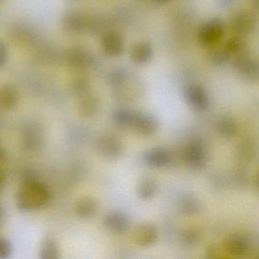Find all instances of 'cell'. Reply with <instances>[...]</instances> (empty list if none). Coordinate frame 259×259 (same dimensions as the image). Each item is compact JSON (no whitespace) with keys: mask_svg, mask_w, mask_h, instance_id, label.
Listing matches in <instances>:
<instances>
[{"mask_svg":"<svg viewBox=\"0 0 259 259\" xmlns=\"http://www.w3.org/2000/svg\"><path fill=\"white\" fill-rule=\"evenodd\" d=\"M51 195L45 185L36 180H28L21 186L16 194L18 207L24 211H34L49 202Z\"/></svg>","mask_w":259,"mask_h":259,"instance_id":"cell-1","label":"cell"},{"mask_svg":"<svg viewBox=\"0 0 259 259\" xmlns=\"http://www.w3.org/2000/svg\"><path fill=\"white\" fill-rule=\"evenodd\" d=\"M159 124L154 116L141 112H133L130 128L139 136L151 137L158 130Z\"/></svg>","mask_w":259,"mask_h":259,"instance_id":"cell-2","label":"cell"},{"mask_svg":"<svg viewBox=\"0 0 259 259\" xmlns=\"http://www.w3.org/2000/svg\"><path fill=\"white\" fill-rule=\"evenodd\" d=\"M183 158L191 169L202 168L206 160L205 148L202 141L198 139H192L184 150Z\"/></svg>","mask_w":259,"mask_h":259,"instance_id":"cell-3","label":"cell"},{"mask_svg":"<svg viewBox=\"0 0 259 259\" xmlns=\"http://www.w3.org/2000/svg\"><path fill=\"white\" fill-rule=\"evenodd\" d=\"M98 152L103 157L108 159H116L123 153V144L116 136L106 135L100 138L97 144Z\"/></svg>","mask_w":259,"mask_h":259,"instance_id":"cell-4","label":"cell"},{"mask_svg":"<svg viewBox=\"0 0 259 259\" xmlns=\"http://www.w3.org/2000/svg\"><path fill=\"white\" fill-rule=\"evenodd\" d=\"M133 237L135 242L139 246H151L157 242L158 232L153 224L145 223L136 227Z\"/></svg>","mask_w":259,"mask_h":259,"instance_id":"cell-5","label":"cell"},{"mask_svg":"<svg viewBox=\"0 0 259 259\" xmlns=\"http://www.w3.org/2000/svg\"><path fill=\"white\" fill-rule=\"evenodd\" d=\"M225 248L231 255L245 257L251 248V241L245 235H233L226 241Z\"/></svg>","mask_w":259,"mask_h":259,"instance_id":"cell-6","label":"cell"},{"mask_svg":"<svg viewBox=\"0 0 259 259\" xmlns=\"http://www.w3.org/2000/svg\"><path fill=\"white\" fill-rule=\"evenodd\" d=\"M104 224L107 230L116 234H122L128 230L130 221L128 218L120 211L109 212L104 219Z\"/></svg>","mask_w":259,"mask_h":259,"instance_id":"cell-7","label":"cell"},{"mask_svg":"<svg viewBox=\"0 0 259 259\" xmlns=\"http://www.w3.org/2000/svg\"><path fill=\"white\" fill-rule=\"evenodd\" d=\"M144 160L147 164L153 167H166L170 163L171 154L165 148H152L145 153Z\"/></svg>","mask_w":259,"mask_h":259,"instance_id":"cell-8","label":"cell"},{"mask_svg":"<svg viewBox=\"0 0 259 259\" xmlns=\"http://www.w3.org/2000/svg\"><path fill=\"white\" fill-rule=\"evenodd\" d=\"M186 96L190 105L198 110H204L209 105L205 92L198 86H190L186 89Z\"/></svg>","mask_w":259,"mask_h":259,"instance_id":"cell-9","label":"cell"},{"mask_svg":"<svg viewBox=\"0 0 259 259\" xmlns=\"http://www.w3.org/2000/svg\"><path fill=\"white\" fill-rule=\"evenodd\" d=\"M98 210V203L92 197L81 198L75 204L76 214L81 219L87 220L93 218Z\"/></svg>","mask_w":259,"mask_h":259,"instance_id":"cell-10","label":"cell"},{"mask_svg":"<svg viewBox=\"0 0 259 259\" xmlns=\"http://www.w3.org/2000/svg\"><path fill=\"white\" fill-rule=\"evenodd\" d=\"M19 101L17 91L10 85L0 89V107L4 110H11L16 107Z\"/></svg>","mask_w":259,"mask_h":259,"instance_id":"cell-11","label":"cell"},{"mask_svg":"<svg viewBox=\"0 0 259 259\" xmlns=\"http://www.w3.org/2000/svg\"><path fill=\"white\" fill-rule=\"evenodd\" d=\"M40 257L42 259H59L60 257L58 244L54 238H45L40 245Z\"/></svg>","mask_w":259,"mask_h":259,"instance_id":"cell-12","label":"cell"},{"mask_svg":"<svg viewBox=\"0 0 259 259\" xmlns=\"http://www.w3.org/2000/svg\"><path fill=\"white\" fill-rule=\"evenodd\" d=\"M157 190V185L155 180L151 177H145L139 183L138 194L142 200H149L155 195Z\"/></svg>","mask_w":259,"mask_h":259,"instance_id":"cell-13","label":"cell"},{"mask_svg":"<svg viewBox=\"0 0 259 259\" xmlns=\"http://www.w3.org/2000/svg\"><path fill=\"white\" fill-rule=\"evenodd\" d=\"M182 211L187 215H194L198 213L201 209V204L197 198L192 195H186L182 197L180 201Z\"/></svg>","mask_w":259,"mask_h":259,"instance_id":"cell-14","label":"cell"},{"mask_svg":"<svg viewBox=\"0 0 259 259\" xmlns=\"http://www.w3.org/2000/svg\"><path fill=\"white\" fill-rule=\"evenodd\" d=\"M217 130L221 136L230 138L236 134L238 126L236 122L231 118L223 117L218 121Z\"/></svg>","mask_w":259,"mask_h":259,"instance_id":"cell-15","label":"cell"},{"mask_svg":"<svg viewBox=\"0 0 259 259\" xmlns=\"http://www.w3.org/2000/svg\"><path fill=\"white\" fill-rule=\"evenodd\" d=\"M79 109L81 114L84 117H92L99 111V101L92 97L85 98L80 104Z\"/></svg>","mask_w":259,"mask_h":259,"instance_id":"cell-16","label":"cell"},{"mask_svg":"<svg viewBox=\"0 0 259 259\" xmlns=\"http://www.w3.org/2000/svg\"><path fill=\"white\" fill-rule=\"evenodd\" d=\"M133 111L118 110L113 113V119L116 125L121 128H130Z\"/></svg>","mask_w":259,"mask_h":259,"instance_id":"cell-17","label":"cell"},{"mask_svg":"<svg viewBox=\"0 0 259 259\" xmlns=\"http://www.w3.org/2000/svg\"><path fill=\"white\" fill-rule=\"evenodd\" d=\"M199 239V233L195 229H187L181 234L182 242L186 245H195Z\"/></svg>","mask_w":259,"mask_h":259,"instance_id":"cell-18","label":"cell"},{"mask_svg":"<svg viewBox=\"0 0 259 259\" xmlns=\"http://www.w3.org/2000/svg\"><path fill=\"white\" fill-rule=\"evenodd\" d=\"M13 252V245L8 239L0 237V259L10 257Z\"/></svg>","mask_w":259,"mask_h":259,"instance_id":"cell-19","label":"cell"},{"mask_svg":"<svg viewBox=\"0 0 259 259\" xmlns=\"http://www.w3.org/2000/svg\"><path fill=\"white\" fill-rule=\"evenodd\" d=\"M239 151H240V157L245 159V160H247V159L252 157V154H254V153H253L254 152V148H252L251 145L246 142L245 145L241 147Z\"/></svg>","mask_w":259,"mask_h":259,"instance_id":"cell-20","label":"cell"},{"mask_svg":"<svg viewBox=\"0 0 259 259\" xmlns=\"http://www.w3.org/2000/svg\"><path fill=\"white\" fill-rule=\"evenodd\" d=\"M7 59V51L5 45L0 42V67L6 63Z\"/></svg>","mask_w":259,"mask_h":259,"instance_id":"cell-21","label":"cell"},{"mask_svg":"<svg viewBox=\"0 0 259 259\" xmlns=\"http://www.w3.org/2000/svg\"><path fill=\"white\" fill-rule=\"evenodd\" d=\"M6 180H7V177H6L5 172L0 168V194L2 193L5 188Z\"/></svg>","mask_w":259,"mask_h":259,"instance_id":"cell-22","label":"cell"},{"mask_svg":"<svg viewBox=\"0 0 259 259\" xmlns=\"http://www.w3.org/2000/svg\"><path fill=\"white\" fill-rule=\"evenodd\" d=\"M6 217H7V213H6L5 209L3 206L0 205V227H2L4 223L5 222Z\"/></svg>","mask_w":259,"mask_h":259,"instance_id":"cell-23","label":"cell"},{"mask_svg":"<svg viewBox=\"0 0 259 259\" xmlns=\"http://www.w3.org/2000/svg\"><path fill=\"white\" fill-rule=\"evenodd\" d=\"M2 156H3L2 150H1V148H0V158H1V157H2Z\"/></svg>","mask_w":259,"mask_h":259,"instance_id":"cell-24","label":"cell"}]
</instances>
